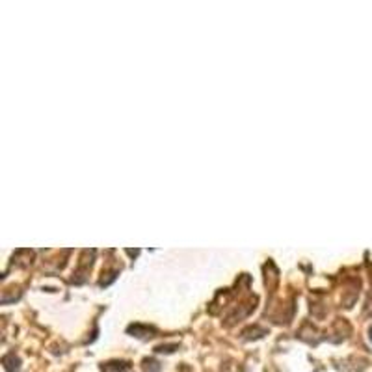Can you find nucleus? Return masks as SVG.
<instances>
[{"label":"nucleus","instance_id":"obj_1","mask_svg":"<svg viewBox=\"0 0 372 372\" xmlns=\"http://www.w3.org/2000/svg\"><path fill=\"white\" fill-rule=\"evenodd\" d=\"M370 339H372V329H370Z\"/></svg>","mask_w":372,"mask_h":372}]
</instances>
